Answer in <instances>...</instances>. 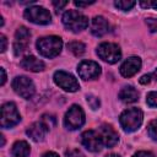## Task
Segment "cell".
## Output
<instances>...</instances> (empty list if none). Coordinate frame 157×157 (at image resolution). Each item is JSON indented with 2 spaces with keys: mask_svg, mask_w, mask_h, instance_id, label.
<instances>
[{
  "mask_svg": "<svg viewBox=\"0 0 157 157\" xmlns=\"http://www.w3.org/2000/svg\"><path fill=\"white\" fill-rule=\"evenodd\" d=\"M11 86H12L13 91L18 96H21L22 98H25V99L32 98V96L34 94V91H36L34 83L27 76H16L12 80Z\"/></svg>",
  "mask_w": 157,
  "mask_h": 157,
  "instance_id": "ba28073f",
  "label": "cell"
},
{
  "mask_svg": "<svg viewBox=\"0 0 157 157\" xmlns=\"http://www.w3.org/2000/svg\"><path fill=\"white\" fill-rule=\"evenodd\" d=\"M132 157H155L153 153H151L150 151H139L136 152Z\"/></svg>",
  "mask_w": 157,
  "mask_h": 157,
  "instance_id": "83f0119b",
  "label": "cell"
},
{
  "mask_svg": "<svg viewBox=\"0 0 157 157\" xmlns=\"http://www.w3.org/2000/svg\"><path fill=\"white\" fill-rule=\"evenodd\" d=\"M86 101H87L88 105H90L92 109H98L99 105H101V102H99L98 97H96V96H93V94H87Z\"/></svg>",
  "mask_w": 157,
  "mask_h": 157,
  "instance_id": "603a6c76",
  "label": "cell"
},
{
  "mask_svg": "<svg viewBox=\"0 0 157 157\" xmlns=\"http://www.w3.org/2000/svg\"><path fill=\"white\" fill-rule=\"evenodd\" d=\"M0 137H1V146H4L5 145V137H4V135H1Z\"/></svg>",
  "mask_w": 157,
  "mask_h": 157,
  "instance_id": "8d00e7d4",
  "label": "cell"
},
{
  "mask_svg": "<svg viewBox=\"0 0 157 157\" xmlns=\"http://www.w3.org/2000/svg\"><path fill=\"white\" fill-rule=\"evenodd\" d=\"M146 102L150 107H155L157 108V91H152L150 93H147L146 96Z\"/></svg>",
  "mask_w": 157,
  "mask_h": 157,
  "instance_id": "cb8c5ba5",
  "label": "cell"
},
{
  "mask_svg": "<svg viewBox=\"0 0 157 157\" xmlns=\"http://www.w3.org/2000/svg\"><path fill=\"white\" fill-rule=\"evenodd\" d=\"M150 81H151V75H144V76L139 80V82H140L141 85H147V83H150Z\"/></svg>",
  "mask_w": 157,
  "mask_h": 157,
  "instance_id": "4dcf8cb0",
  "label": "cell"
},
{
  "mask_svg": "<svg viewBox=\"0 0 157 157\" xmlns=\"http://www.w3.org/2000/svg\"><path fill=\"white\" fill-rule=\"evenodd\" d=\"M20 65H21L25 70H28V71H32V72L43 71L44 67H45L44 63H43L40 59H38V58H36V56H33V55L25 56V58L21 60Z\"/></svg>",
  "mask_w": 157,
  "mask_h": 157,
  "instance_id": "2e32d148",
  "label": "cell"
},
{
  "mask_svg": "<svg viewBox=\"0 0 157 157\" xmlns=\"http://www.w3.org/2000/svg\"><path fill=\"white\" fill-rule=\"evenodd\" d=\"M141 69V59L139 56H130L120 66V74L124 77H131L137 74Z\"/></svg>",
  "mask_w": 157,
  "mask_h": 157,
  "instance_id": "9a60e30c",
  "label": "cell"
},
{
  "mask_svg": "<svg viewBox=\"0 0 157 157\" xmlns=\"http://www.w3.org/2000/svg\"><path fill=\"white\" fill-rule=\"evenodd\" d=\"M114 5H115V7H118L119 10L128 11V10L132 9V7L136 5V2L132 1V0H118V1L114 2Z\"/></svg>",
  "mask_w": 157,
  "mask_h": 157,
  "instance_id": "44dd1931",
  "label": "cell"
},
{
  "mask_svg": "<svg viewBox=\"0 0 157 157\" xmlns=\"http://www.w3.org/2000/svg\"><path fill=\"white\" fill-rule=\"evenodd\" d=\"M147 132L152 140L157 141V119H153L150 121V124L147 125Z\"/></svg>",
  "mask_w": 157,
  "mask_h": 157,
  "instance_id": "7402d4cb",
  "label": "cell"
},
{
  "mask_svg": "<svg viewBox=\"0 0 157 157\" xmlns=\"http://www.w3.org/2000/svg\"><path fill=\"white\" fill-rule=\"evenodd\" d=\"M31 38V32L27 27L22 26L17 28L15 33V43H13V53L15 55H21L28 47V42Z\"/></svg>",
  "mask_w": 157,
  "mask_h": 157,
  "instance_id": "7c38bea8",
  "label": "cell"
},
{
  "mask_svg": "<svg viewBox=\"0 0 157 157\" xmlns=\"http://www.w3.org/2000/svg\"><path fill=\"white\" fill-rule=\"evenodd\" d=\"M25 18L36 25H48L52 21L49 10L42 6H31L25 10Z\"/></svg>",
  "mask_w": 157,
  "mask_h": 157,
  "instance_id": "52a82bcc",
  "label": "cell"
},
{
  "mask_svg": "<svg viewBox=\"0 0 157 157\" xmlns=\"http://www.w3.org/2000/svg\"><path fill=\"white\" fill-rule=\"evenodd\" d=\"M85 123V112L77 104H74L69 108L64 117V125L69 130H76L81 128Z\"/></svg>",
  "mask_w": 157,
  "mask_h": 157,
  "instance_id": "8992f818",
  "label": "cell"
},
{
  "mask_svg": "<svg viewBox=\"0 0 157 157\" xmlns=\"http://www.w3.org/2000/svg\"><path fill=\"white\" fill-rule=\"evenodd\" d=\"M53 5H54L55 10H56V11H59L60 9H63L64 6H66V5H67V1H53Z\"/></svg>",
  "mask_w": 157,
  "mask_h": 157,
  "instance_id": "f546056e",
  "label": "cell"
},
{
  "mask_svg": "<svg viewBox=\"0 0 157 157\" xmlns=\"http://www.w3.org/2000/svg\"><path fill=\"white\" fill-rule=\"evenodd\" d=\"M105 157H120L119 155H115V153H110V155H107Z\"/></svg>",
  "mask_w": 157,
  "mask_h": 157,
  "instance_id": "e575fe53",
  "label": "cell"
},
{
  "mask_svg": "<svg viewBox=\"0 0 157 157\" xmlns=\"http://www.w3.org/2000/svg\"><path fill=\"white\" fill-rule=\"evenodd\" d=\"M119 99L124 103H134L139 99V93L132 86H125L119 92Z\"/></svg>",
  "mask_w": 157,
  "mask_h": 157,
  "instance_id": "ac0fdd59",
  "label": "cell"
},
{
  "mask_svg": "<svg viewBox=\"0 0 157 157\" xmlns=\"http://www.w3.org/2000/svg\"><path fill=\"white\" fill-rule=\"evenodd\" d=\"M109 29V25L107 20L102 16H96L92 18L91 22V33L96 37H102L104 36Z\"/></svg>",
  "mask_w": 157,
  "mask_h": 157,
  "instance_id": "e0dca14e",
  "label": "cell"
},
{
  "mask_svg": "<svg viewBox=\"0 0 157 157\" xmlns=\"http://www.w3.org/2000/svg\"><path fill=\"white\" fill-rule=\"evenodd\" d=\"M67 49L76 56H80L85 53V49H86V45L82 43V42H77V40H74V42H70L67 43Z\"/></svg>",
  "mask_w": 157,
  "mask_h": 157,
  "instance_id": "ffe728a7",
  "label": "cell"
},
{
  "mask_svg": "<svg viewBox=\"0 0 157 157\" xmlns=\"http://www.w3.org/2000/svg\"><path fill=\"white\" fill-rule=\"evenodd\" d=\"M48 130H49V128L47 126V124L40 120V121H34V123H32V124L27 128L26 134H27L33 141L39 142V141H43V140H44V137H45Z\"/></svg>",
  "mask_w": 157,
  "mask_h": 157,
  "instance_id": "5bb4252c",
  "label": "cell"
},
{
  "mask_svg": "<svg viewBox=\"0 0 157 157\" xmlns=\"http://www.w3.org/2000/svg\"><path fill=\"white\" fill-rule=\"evenodd\" d=\"M63 23L69 31L77 33L88 26V18L76 10H69L63 15Z\"/></svg>",
  "mask_w": 157,
  "mask_h": 157,
  "instance_id": "3957f363",
  "label": "cell"
},
{
  "mask_svg": "<svg viewBox=\"0 0 157 157\" xmlns=\"http://www.w3.org/2000/svg\"><path fill=\"white\" fill-rule=\"evenodd\" d=\"M42 157H59V155L55 153V152H53V151H49V152H45Z\"/></svg>",
  "mask_w": 157,
  "mask_h": 157,
  "instance_id": "836d02e7",
  "label": "cell"
},
{
  "mask_svg": "<svg viewBox=\"0 0 157 157\" xmlns=\"http://www.w3.org/2000/svg\"><path fill=\"white\" fill-rule=\"evenodd\" d=\"M29 152H31V147H29L28 142L23 141V140L16 141L11 148V153L13 157H27L29 155Z\"/></svg>",
  "mask_w": 157,
  "mask_h": 157,
  "instance_id": "d6986e66",
  "label": "cell"
},
{
  "mask_svg": "<svg viewBox=\"0 0 157 157\" xmlns=\"http://www.w3.org/2000/svg\"><path fill=\"white\" fill-rule=\"evenodd\" d=\"M0 72H1V82H0V85L4 86V85H5V81H6V72H5V69L1 67V69H0Z\"/></svg>",
  "mask_w": 157,
  "mask_h": 157,
  "instance_id": "d6a6232c",
  "label": "cell"
},
{
  "mask_svg": "<svg viewBox=\"0 0 157 157\" xmlns=\"http://www.w3.org/2000/svg\"><path fill=\"white\" fill-rule=\"evenodd\" d=\"M146 25L151 32H157V18H146Z\"/></svg>",
  "mask_w": 157,
  "mask_h": 157,
  "instance_id": "484cf974",
  "label": "cell"
},
{
  "mask_svg": "<svg viewBox=\"0 0 157 157\" xmlns=\"http://www.w3.org/2000/svg\"><path fill=\"white\" fill-rule=\"evenodd\" d=\"M0 42H1V47H0V52L4 53L6 50V45H7V40H6V37L4 34L0 36Z\"/></svg>",
  "mask_w": 157,
  "mask_h": 157,
  "instance_id": "f1b7e54d",
  "label": "cell"
},
{
  "mask_svg": "<svg viewBox=\"0 0 157 157\" xmlns=\"http://www.w3.org/2000/svg\"><path fill=\"white\" fill-rule=\"evenodd\" d=\"M140 6L142 7H152L157 10V0H151V1H140Z\"/></svg>",
  "mask_w": 157,
  "mask_h": 157,
  "instance_id": "4316f807",
  "label": "cell"
},
{
  "mask_svg": "<svg viewBox=\"0 0 157 157\" xmlns=\"http://www.w3.org/2000/svg\"><path fill=\"white\" fill-rule=\"evenodd\" d=\"M152 76H153V78H155V80L157 81V69H156V70L153 71V74H152Z\"/></svg>",
  "mask_w": 157,
  "mask_h": 157,
  "instance_id": "d590c367",
  "label": "cell"
},
{
  "mask_svg": "<svg viewBox=\"0 0 157 157\" xmlns=\"http://www.w3.org/2000/svg\"><path fill=\"white\" fill-rule=\"evenodd\" d=\"M37 50L45 58H55L60 54L63 48V40L58 36L42 37L37 40Z\"/></svg>",
  "mask_w": 157,
  "mask_h": 157,
  "instance_id": "6da1fadb",
  "label": "cell"
},
{
  "mask_svg": "<svg viewBox=\"0 0 157 157\" xmlns=\"http://www.w3.org/2000/svg\"><path fill=\"white\" fill-rule=\"evenodd\" d=\"M65 156H66V157H85V155H83L80 150H76V148L67 150V151L65 152Z\"/></svg>",
  "mask_w": 157,
  "mask_h": 157,
  "instance_id": "d4e9b609",
  "label": "cell"
},
{
  "mask_svg": "<svg viewBox=\"0 0 157 157\" xmlns=\"http://www.w3.org/2000/svg\"><path fill=\"white\" fill-rule=\"evenodd\" d=\"M144 120V113L140 108H129L120 114L119 123L125 132H132L137 130Z\"/></svg>",
  "mask_w": 157,
  "mask_h": 157,
  "instance_id": "7a4b0ae2",
  "label": "cell"
},
{
  "mask_svg": "<svg viewBox=\"0 0 157 157\" xmlns=\"http://www.w3.org/2000/svg\"><path fill=\"white\" fill-rule=\"evenodd\" d=\"M101 72H102L101 66L92 60H82L77 65V74L85 81L97 78L101 75Z\"/></svg>",
  "mask_w": 157,
  "mask_h": 157,
  "instance_id": "30bf717a",
  "label": "cell"
},
{
  "mask_svg": "<svg viewBox=\"0 0 157 157\" xmlns=\"http://www.w3.org/2000/svg\"><path fill=\"white\" fill-rule=\"evenodd\" d=\"M102 137V141H103V145L107 146L108 148L110 147H114L118 141H119V136H118V132L108 124H103L101 125V128L97 130Z\"/></svg>",
  "mask_w": 157,
  "mask_h": 157,
  "instance_id": "4fadbf2b",
  "label": "cell"
},
{
  "mask_svg": "<svg viewBox=\"0 0 157 157\" xmlns=\"http://www.w3.org/2000/svg\"><path fill=\"white\" fill-rule=\"evenodd\" d=\"M21 120V115L17 110V107L12 102H7L1 105V118L0 125L2 129H9L18 124Z\"/></svg>",
  "mask_w": 157,
  "mask_h": 157,
  "instance_id": "277c9868",
  "label": "cell"
},
{
  "mask_svg": "<svg viewBox=\"0 0 157 157\" xmlns=\"http://www.w3.org/2000/svg\"><path fill=\"white\" fill-rule=\"evenodd\" d=\"M81 144L91 152H99L103 146L102 137L96 130H87L81 135Z\"/></svg>",
  "mask_w": 157,
  "mask_h": 157,
  "instance_id": "8fae6325",
  "label": "cell"
},
{
  "mask_svg": "<svg viewBox=\"0 0 157 157\" xmlns=\"http://www.w3.org/2000/svg\"><path fill=\"white\" fill-rule=\"evenodd\" d=\"M74 4H75L76 6H78V7H85V6H88V5L94 4V1H87V2H82V1H75Z\"/></svg>",
  "mask_w": 157,
  "mask_h": 157,
  "instance_id": "1f68e13d",
  "label": "cell"
},
{
  "mask_svg": "<svg viewBox=\"0 0 157 157\" xmlns=\"http://www.w3.org/2000/svg\"><path fill=\"white\" fill-rule=\"evenodd\" d=\"M97 55L108 64H115L121 58V50L115 43H102L97 48Z\"/></svg>",
  "mask_w": 157,
  "mask_h": 157,
  "instance_id": "5b68a950",
  "label": "cell"
},
{
  "mask_svg": "<svg viewBox=\"0 0 157 157\" xmlns=\"http://www.w3.org/2000/svg\"><path fill=\"white\" fill-rule=\"evenodd\" d=\"M53 78H54V82L66 92H76L80 90V85L77 80L66 71H63V70L55 71Z\"/></svg>",
  "mask_w": 157,
  "mask_h": 157,
  "instance_id": "9c48e42d",
  "label": "cell"
}]
</instances>
